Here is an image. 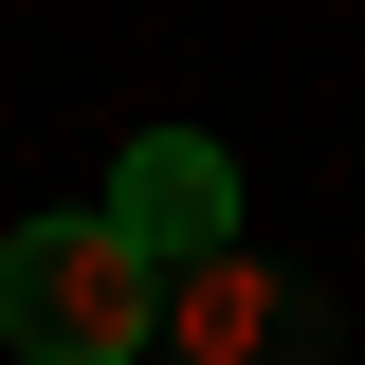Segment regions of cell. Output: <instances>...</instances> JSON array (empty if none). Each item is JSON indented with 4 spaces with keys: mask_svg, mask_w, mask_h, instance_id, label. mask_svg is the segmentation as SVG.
<instances>
[{
    "mask_svg": "<svg viewBox=\"0 0 365 365\" xmlns=\"http://www.w3.org/2000/svg\"><path fill=\"white\" fill-rule=\"evenodd\" d=\"M146 329H165V274L91 220V201L0 237V347L19 365H146Z\"/></svg>",
    "mask_w": 365,
    "mask_h": 365,
    "instance_id": "6da1fadb",
    "label": "cell"
},
{
    "mask_svg": "<svg viewBox=\"0 0 365 365\" xmlns=\"http://www.w3.org/2000/svg\"><path fill=\"white\" fill-rule=\"evenodd\" d=\"M146 365H329V292L292 256H201V274H165V329H146Z\"/></svg>",
    "mask_w": 365,
    "mask_h": 365,
    "instance_id": "7a4b0ae2",
    "label": "cell"
},
{
    "mask_svg": "<svg viewBox=\"0 0 365 365\" xmlns=\"http://www.w3.org/2000/svg\"><path fill=\"white\" fill-rule=\"evenodd\" d=\"M91 220L128 237L146 274H201V256H237V237H256V220H237V165H220V128H146L128 165H110V201H91Z\"/></svg>",
    "mask_w": 365,
    "mask_h": 365,
    "instance_id": "3957f363",
    "label": "cell"
}]
</instances>
